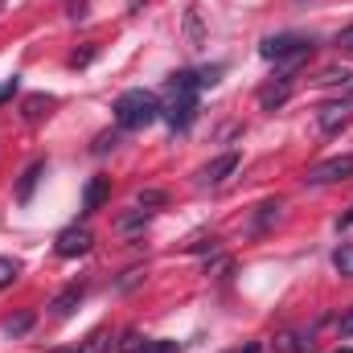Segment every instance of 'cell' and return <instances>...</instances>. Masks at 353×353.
I'll return each instance as SVG.
<instances>
[{"label":"cell","instance_id":"836d02e7","mask_svg":"<svg viewBox=\"0 0 353 353\" xmlns=\"http://www.w3.org/2000/svg\"><path fill=\"white\" fill-rule=\"evenodd\" d=\"M140 4H144V0H128V8H140Z\"/></svg>","mask_w":353,"mask_h":353},{"label":"cell","instance_id":"4316f807","mask_svg":"<svg viewBox=\"0 0 353 353\" xmlns=\"http://www.w3.org/2000/svg\"><path fill=\"white\" fill-rule=\"evenodd\" d=\"M189 37H193V46H201V21H197V8H189Z\"/></svg>","mask_w":353,"mask_h":353},{"label":"cell","instance_id":"4fadbf2b","mask_svg":"<svg viewBox=\"0 0 353 353\" xmlns=\"http://www.w3.org/2000/svg\"><path fill=\"white\" fill-rule=\"evenodd\" d=\"M275 350L279 353H312V333H283V337H275Z\"/></svg>","mask_w":353,"mask_h":353},{"label":"cell","instance_id":"1f68e13d","mask_svg":"<svg viewBox=\"0 0 353 353\" xmlns=\"http://www.w3.org/2000/svg\"><path fill=\"white\" fill-rule=\"evenodd\" d=\"M337 46H341V50H350V54H353V29H345V33L337 37Z\"/></svg>","mask_w":353,"mask_h":353},{"label":"cell","instance_id":"f1b7e54d","mask_svg":"<svg viewBox=\"0 0 353 353\" xmlns=\"http://www.w3.org/2000/svg\"><path fill=\"white\" fill-rule=\"evenodd\" d=\"M17 87H21V83H17V74H12V79H4V83H0V103H4V99H12Z\"/></svg>","mask_w":353,"mask_h":353},{"label":"cell","instance_id":"44dd1931","mask_svg":"<svg viewBox=\"0 0 353 353\" xmlns=\"http://www.w3.org/2000/svg\"><path fill=\"white\" fill-rule=\"evenodd\" d=\"M115 144H119V132H99V136H94V144H90V152H94V157H107Z\"/></svg>","mask_w":353,"mask_h":353},{"label":"cell","instance_id":"d6986e66","mask_svg":"<svg viewBox=\"0 0 353 353\" xmlns=\"http://www.w3.org/2000/svg\"><path fill=\"white\" fill-rule=\"evenodd\" d=\"M29 325H33V312H17V316H8L0 329H4L8 337H21V333H29Z\"/></svg>","mask_w":353,"mask_h":353},{"label":"cell","instance_id":"d590c367","mask_svg":"<svg viewBox=\"0 0 353 353\" xmlns=\"http://www.w3.org/2000/svg\"><path fill=\"white\" fill-rule=\"evenodd\" d=\"M333 353H353V350H350V345H341V350H333Z\"/></svg>","mask_w":353,"mask_h":353},{"label":"cell","instance_id":"5b68a950","mask_svg":"<svg viewBox=\"0 0 353 353\" xmlns=\"http://www.w3.org/2000/svg\"><path fill=\"white\" fill-rule=\"evenodd\" d=\"M161 119H165L173 132H185V128L197 119V94H176L173 103L161 111Z\"/></svg>","mask_w":353,"mask_h":353},{"label":"cell","instance_id":"e0dca14e","mask_svg":"<svg viewBox=\"0 0 353 353\" xmlns=\"http://www.w3.org/2000/svg\"><path fill=\"white\" fill-rule=\"evenodd\" d=\"M218 247H222V239H218V234H197V239H189V243H185V251H189V255H205V251H218Z\"/></svg>","mask_w":353,"mask_h":353},{"label":"cell","instance_id":"83f0119b","mask_svg":"<svg viewBox=\"0 0 353 353\" xmlns=\"http://www.w3.org/2000/svg\"><path fill=\"white\" fill-rule=\"evenodd\" d=\"M337 333H341V341H345V337H353V308L341 316V321H337Z\"/></svg>","mask_w":353,"mask_h":353},{"label":"cell","instance_id":"8fae6325","mask_svg":"<svg viewBox=\"0 0 353 353\" xmlns=\"http://www.w3.org/2000/svg\"><path fill=\"white\" fill-rule=\"evenodd\" d=\"M50 107H54V94H29V99L21 103V115H25L29 123H41V119L50 115Z\"/></svg>","mask_w":353,"mask_h":353},{"label":"cell","instance_id":"484cf974","mask_svg":"<svg viewBox=\"0 0 353 353\" xmlns=\"http://www.w3.org/2000/svg\"><path fill=\"white\" fill-rule=\"evenodd\" d=\"M144 279V267H132V271H123V279H119V292H128V288H136Z\"/></svg>","mask_w":353,"mask_h":353},{"label":"cell","instance_id":"d6a6232c","mask_svg":"<svg viewBox=\"0 0 353 353\" xmlns=\"http://www.w3.org/2000/svg\"><path fill=\"white\" fill-rule=\"evenodd\" d=\"M140 353H173V345L169 341H157V345H148V350H140Z\"/></svg>","mask_w":353,"mask_h":353},{"label":"cell","instance_id":"ffe728a7","mask_svg":"<svg viewBox=\"0 0 353 353\" xmlns=\"http://www.w3.org/2000/svg\"><path fill=\"white\" fill-rule=\"evenodd\" d=\"M107 345H111V333H107V329H94L79 353H107Z\"/></svg>","mask_w":353,"mask_h":353},{"label":"cell","instance_id":"ac0fdd59","mask_svg":"<svg viewBox=\"0 0 353 353\" xmlns=\"http://www.w3.org/2000/svg\"><path fill=\"white\" fill-rule=\"evenodd\" d=\"M350 70H345V66H329V70H321V79H316V83H321V87H350Z\"/></svg>","mask_w":353,"mask_h":353},{"label":"cell","instance_id":"9a60e30c","mask_svg":"<svg viewBox=\"0 0 353 353\" xmlns=\"http://www.w3.org/2000/svg\"><path fill=\"white\" fill-rule=\"evenodd\" d=\"M165 201H169V193H165V189H140V193H136V210H148V214H152V210H161Z\"/></svg>","mask_w":353,"mask_h":353},{"label":"cell","instance_id":"6da1fadb","mask_svg":"<svg viewBox=\"0 0 353 353\" xmlns=\"http://www.w3.org/2000/svg\"><path fill=\"white\" fill-rule=\"evenodd\" d=\"M161 99L152 94V90L144 87H132L123 90L119 99H115V123L119 128H128V132H136V128H148V123H157L161 119Z\"/></svg>","mask_w":353,"mask_h":353},{"label":"cell","instance_id":"74e56055","mask_svg":"<svg viewBox=\"0 0 353 353\" xmlns=\"http://www.w3.org/2000/svg\"><path fill=\"white\" fill-rule=\"evenodd\" d=\"M0 8H4V0H0Z\"/></svg>","mask_w":353,"mask_h":353},{"label":"cell","instance_id":"d4e9b609","mask_svg":"<svg viewBox=\"0 0 353 353\" xmlns=\"http://www.w3.org/2000/svg\"><path fill=\"white\" fill-rule=\"evenodd\" d=\"M17 275H21V267L12 263V259H4V255H0V288H8Z\"/></svg>","mask_w":353,"mask_h":353},{"label":"cell","instance_id":"3957f363","mask_svg":"<svg viewBox=\"0 0 353 353\" xmlns=\"http://www.w3.org/2000/svg\"><path fill=\"white\" fill-rule=\"evenodd\" d=\"M353 176V157H333V161H321V165H312L304 181L308 185H337V181H350Z\"/></svg>","mask_w":353,"mask_h":353},{"label":"cell","instance_id":"ba28073f","mask_svg":"<svg viewBox=\"0 0 353 353\" xmlns=\"http://www.w3.org/2000/svg\"><path fill=\"white\" fill-rule=\"evenodd\" d=\"M230 173H239V152H226V157L210 161V165L201 169V185H222Z\"/></svg>","mask_w":353,"mask_h":353},{"label":"cell","instance_id":"7c38bea8","mask_svg":"<svg viewBox=\"0 0 353 353\" xmlns=\"http://www.w3.org/2000/svg\"><path fill=\"white\" fill-rule=\"evenodd\" d=\"M41 173H46V161H33V165L21 173V181H17V201H29V197H33V189H37Z\"/></svg>","mask_w":353,"mask_h":353},{"label":"cell","instance_id":"8992f818","mask_svg":"<svg viewBox=\"0 0 353 353\" xmlns=\"http://www.w3.org/2000/svg\"><path fill=\"white\" fill-rule=\"evenodd\" d=\"M288 99H292V79H283V74L271 79L267 87H259V107H263V111H279Z\"/></svg>","mask_w":353,"mask_h":353},{"label":"cell","instance_id":"603a6c76","mask_svg":"<svg viewBox=\"0 0 353 353\" xmlns=\"http://www.w3.org/2000/svg\"><path fill=\"white\" fill-rule=\"evenodd\" d=\"M275 218H279V201H263V205H259V222H255V226H259V230H267Z\"/></svg>","mask_w":353,"mask_h":353},{"label":"cell","instance_id":"7a4b0ae2","mask_svg":"<svg viewBox=\"0 0 353 353\" xmlns=\"http://www.w3.org/2000/svg\"><path fill=\"white\" fill-rule=\"evenodd\" d=\"M259 54L283 70V79H292V70L312 58V41L300 37V33H275V37H263L259 41Z\"/></svg>","mask_w":353,"mask_h":353},{"label":"cell","instance_id":"5bb4252c","mask_svg":"<svg viewBox=\"0 0 353 353\" xmlns=\"http://www.w3.org/2000/svg\"><path fill=\"white\" fill-rule=\"evenodd\" d=\"M148 218H152L148 210H132V214H119V218H115V230H119V234H136V230H144V226H148Z\"/></svg>","mask_w":353,"mask_h":353},{"label":"cell","instance_id":"f546056e","mask_svg":"<svg viewBox=\"0 0 353 353\" xmlns=\"http://www.w3.org/2000/svg\"><path fill=\"white\" fill-rule=\"evenodd\" d=\"M90 58H94V50H74L70 54V66H87Z\"/></svg>","mask_w":353,"mask_h":353},{"label":"cell","instance_id":"277c9868","mask_svg":"<svg viewBox=\"0 0 353 353\" xmlns=\"http://www.w3.org/2000/svg\"><path fill=\"white\" fill-rule=\"evenodd\" d=\"M90 243H94V234H90L87 226H66L58 239H54V251L62 255V259H79V255H87Z\"/></svg>","mask_w":353,"mask_h":353},{"label":"cell","instance_id":"e575fe53","mask_svg":"<svg viewBox=\"0 0 353 353\" xmlns=\"http://www.w3.org/2000/svg\"><path fill=\"white\" fill-rule=\"evenodd\" d=\"M230 353H239V350H230ZM243 353H259V345H251V350H243Z\"/></svg>","mask_w":353,"mask_h":353},{"label":"cell","instance_id":"cb8c5ba5","mask_svg":"<svg viewBox=\"0 0 353 353\" xmlns=\"http://www.w3.org/2000/svg\"><path fill=\"white\" fill-rule=\"evenodd\" d=\"M144 350V341H140V333L136 329H128L123 337H119V353H140Z\"/></svg>","mask_w":353,"mask_h":353},{"label":"cell","instance_id":"52a82bcc","mask_svg":"<svg viewBox=\"0 0 353 353\" xmlns=\"http://www.w3.org/2000/svg\"><path fill=\"white\" fill-rule=\"evenodd\" d=\"M83 296H87V288H83V283H70V288H62V292L50 300V312H54L58 321H66V316L83 304Z\"/></svg>","mask_w":353,"mask_h":353},{"label":"cell","instance_id":"30bf717a","mask_svg":"<svg viewBox=\"0 0 353 353\" xmlns=\"http://www.w3.org/2000/svg\"><path fill=\"white\" fill-rule=\"evenodd\" d=\"M107 193H111V181L107 176H90L87 189H83V214H94L107 201Z\"/></svg>","mask_w":353,"mask_h":353},{"label":"cell","instance_id":"2e32d148","mask_svg":"<svg viewBox=\"0 0 353 353\" xmlns=\"http://www.w3.org/2000/svg\"><path fill=\"white\" fill-rule=\"evenodd\" d=\"M169 87H173L176 94H193V90L201 87V83H197V70H176V74H169Z\"/></svg>","mask_w":353,"mask_h":353},{"label":"cell","instance_id":"4dcf8cb0","mask_svg":"<svg viewBox=\"0 0 353 353\" xmlns=\"http://www.w3.org/2000/svg\"><path fill=\"white\" fill-rule=\"evenodd\" d=\"M350 226H353V205L341 214V218H337V230H350Z\"/></svg>","mask_w":353,"mask_h":353},{"label":"cell","instance_id":"7402d4cb","mask_svg":"<svg viewBox=\"0 0 353 353\" xmlns=\"http://www.w3.org/2000/svg\"><path fill=\"white\" fill-rule=\"evenodd\" d=\"M333 267H337L341 275H353V247H337V255H333Z\"/></svg>","mask_w":353,"mask_h":353},{"label":"cell","instance_id":"9c48e42d","mask_svg":"<svg viewBox=\"0 0 353 353\" xmlns=\"http://www.w3.org/2000/svg\"><path fill=\"white\" fill-rule=\"evenodd\" d=\"M316 123H321V132H341L350 123V103H325L316 111Z\"/></svg>","mask_w":353,"mask_h":353},{"label":"cell","instance_id":"8d00e7d4","mask_svg":"<svg viewBox=\"0 0 353 353\" xmlns=\"http://www.w3.org/2000/svg\"><path fill=\"white\" fill-rule=\"evenodd\" d=\"M50 353H79V350H50Z\"/></svg>","mask_w":353,"mask_h":353}]
</instances>
